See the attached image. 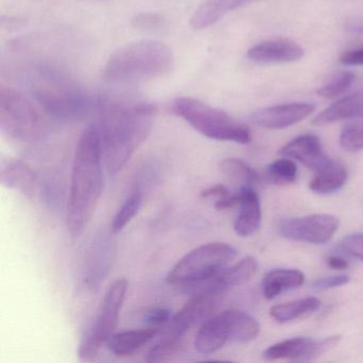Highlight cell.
Returning a JSON list of instances; mask_svg holds the SVG:
<instances>
[{
  "label": "cell",
  "instance_id": "obj_1",
  "mask_svg": "<svg viewBox=\"0 0 363 363\" xmlns=\"http://www.w3.org/2000/svg\"><path fill=\"white\" fill-rule=\"evenodd\" d=\"M156 107L152 104L106 103L94 123L99 131L104 167L110 176L124 169L152 131Z\"/></svg>",
  "mask_w": 363,
  "mask_h": 363
},
{
  "label": "cell",
  "instance_id": "obj_2",
  "mask_svg": "<svg viewBox=\"0 0 363 363\" xmlns=\"http://www.w3.org/2000/svg\"><path fill=\"white\" fill-rule=\"evenodd\" d=\"M103 157L99 131L89 126L78 141L72 169L67 225L72 237L84 233L95 213L104 186Z\"/></svg>",
  "mask_w": 363,
  "mask_h": 363
},
{
  "label": "cell",
  "instance_id": "obj_3",
  "mask_svg": "<svg viewBox=\"0 0 363 363\" xmlns=\"http://www.w3.org/2000/svg\"><path fill=\"white\" fill-rule=\"evenodd\" d=\"M173 65V52L167 44L142 40L114 52L104 67L103 76L112 84H135L165 75Z\"/></svg>",
  "mask_w": 363,
  "mask_h": 363
},
{
  "label": "cell",
  "instance_id": "obj_4",
  "mask_svg": "<svg viewBox=\"0 0 363 363\" xmlns=\"http://www.w3.org/2000/svg\"><path fill=\"white\" fill-rule=\"evenodd\" d=\"M172 110L178 118L209 139L239 144L252 141V133L246 125L199 99L178 97L172 103Z\"/></svg>",
  "mask_w": 363,
  "mask_h": 363
},
{
  "label": "cell",
  "instance_id": "obj_5",
  "mask_svg": "<svg viewBox=\"0 0 363 363\" xmlns=\"http://www.w3.org/2000/svg\"><path fill=\"white\" fill-rule=\"evenodd\" d=\"M33 96L48 116L61 121H82L97 116L106 104L93 93L54 79L35 86Z\"/></svg>",
  "mask_w": 363,
  "mask_h": 363
},
{
  "label": "cell",
  "instance_id": "obj_6",
  "mask_svg": "<svg viewBox=\"0 0 363 363\" xmlns=\"http://www.w3.org/2000/svg\"><path fill=\"white\" fill-rule=\"evenodd\" d=\"M222 295L216 293H199L182 307L169 320L162 337L150 348L146 356L148 362H160L177 352L186 333L199 323L205 322L218 307Z\"/></svg>",
  "mask_w": 363,
  "mask_h": 363
},
{
  "label": "cell",
  "instance_id": "obj_7",
  "mask_svg": "<svg viewBox=\"0 0 363 363\" xmlns=\"http://www.w3.org/2000/svg\"><path fill=\"white\" fill-rule=\"evenodd\" d=\"M259 333L260 326L252 315L240 310H226L201 324L195 337V350L203 354H211L228 342L252 341Z\"/></svg>",
  "mask_w": 363,
  "mask_h": 363
},
{
  "label": "cell",
  "instance_id": "obj_8",
  "mask_svg": "<svg viewBox=\"0 0 363 363\" xmlns=\"http://www.w3.org/2000/svg\"><path fill=\"white\" fill-rule=\"evenodd\" d=\"M237 256L235 247L222 242L203 244L184 255L169 271L167 284H194L216 275Z\"/></svg>",
  "mask_w": 363,
  "mask_h": 363
},
{
  "label": "cell",
  "instance_id": "obj_9",
  "mask_svg": "<svg viewBox=\"0 0 363 363\" xmlns=\"http://www.w3.org/2000/svg\"><path fill=\"white\" fill-rule=\"evenodd\" d=\"M0 127L8 137L18 142L41 139L46 124L35 106L18 91L0 88Z\"/></svg>",
  "mask_w": 363,
  "mask_h": 363
},
{
  "label": "cell",
  "instance_id": "obj_10",
  "mask_svg": "<svg viewBox=\"0 0 363 363\" xmlns=\"http://www.w3.org/2000/svg\"><path fill=\"white\" fill-rule=\"evenodd\" d=\"M128 281L125 278L116 280L108 289L99 306L94 324L84 335L78 350L82 360H92L104 344L108 343L116 331L121 311L126 298Z\"/></svg>",
  "mask_w": 363,
  "mask_h": 363
},
{
  "label": "cell",
  "instance_id": "obj_11",
  "mask_svg": "<svg viewBox=\"0 0 363 363\" xmlns=\"http://www.w3.org/2000/svg\"><path fill=\"white\" fill-rule=\"evenodd\" d=\"M337 228L339 220L335 216L312 214L284 220L280 224L279 233L282 237L293 241L325 244L333 239Z\"/></svg>",
  "mask_w": 363,
  "mask_h": 363
},
{
  "label": "cell",
  "instance_id": "obj_12",
  "mask_svg": "<svg viewBox=\"0 0 363 363\" xmlns=\"http://www.w3.org/2000/svg\"><path fill=\"white\" fill-rule=\"evenodd\" d=\"M258 261L254 257H246L233 267H226L207 279L182 286V288L184 292L191 295L199 293H216L223 295L230 289L250 281L258 271Z\"/></svg>",
  "mask_w": 363,
  "mask_h": 363
},
{
  "label": "cell",
  "instance_id": "obj_13",
  "mask_svg": "<svg viewBox=\"0 0 363 363\" xmlns=\"http://www.w3.org/2000/svg\"><path fill=\"white\" fill-rule=\"evenodd\" d=\"M315 106L310 103H290L264 108L252 114V120L258 126L267 129H284L293 126L311 116Z\"/></svg>",
  "mask_w": 363,
  "mask_h": 363
},
{
  "label": "cell",
  "instance_id": "obj_14",
  "mask_svg": "<svg viewBox=\"0 0 363 363\" xmlns=\"http://www.w3.org/2000/svg\"><path fill=\"white\" fill-rule=\"evenodd\" d=\"M279 154L299 161L314 172L320 171L333 161L323 150L318 138L312 135H301L292 140L279 150Z\"/></svg>",
  "mask_w": 363,
  "mask_h": 363
},
{
  "label": "cell",
  "instance_id": "obj_15",
  "mask_svg": "<svg viewBox=\"0 0 363 363\" xmlns=\"http://www.w3.org/2000/svg\"><path fill=\"white\" fill-rule=\"evenodd\" d=\"M303 50L301 46L290 40L284 39L262 42L247 52L250 60L263 65L295 62L303 58Z\"/></svg>",
  "mask_w": 363,
  "mask_h": 363
},
{
  "label": "cell",
  "instance_id": "obj_16",
  "mask_svg": "<svg viewBox=\"0 0 363 363\" xmlns=\"http://www.w3.org/2000/svg\"><path fill=\"white\" fill-rule=\"evenodd\" d=\"M320 342L309 337H297L274 344L263 352L265 360L310 361L320 356Z\"/></svg>",
  "mask_w": 363,
  "mask_h": 363
},
{
  "label": "cell",
  "instance_id": "obj_17",
  "mask_svg": "<svg viewBox=\"0 0 363 363\" xmlns=\"http://www.w3.org/2000/svg\"><path fill=\"white\" fill-rule=\"evenodd\" d=\"M0 182L6 188L20 191L28 199H33L40 188L37 174L22 161H14L3 165Z\"/></svg>",
  "mask_w": 363,
  "mask_h": 363
},
{
  "label": "cell",
  "instance_id": "obj_18",
  "mask_svg": "<svg viewBox=\"0 0 363 363\" xmlns=\"http://www.w3.org/2000/svg\"><path fill=\"white\" fill-rule=\"evenodd\" d=\"M240 192L242 194L241 208L235 222V230L240 237H250L260 227V199L252 186H242Z\"/></svg>",
  "mask_w": 363,
  "mask_h": 363
},
{
  "label": "cell",
  "instance_id": "obj_19",
  "mask_svg": "<svg viewBox=\"0 0 363 363\" xmlns=\"http://www.w3.org/2000/svg\"><path fill=\"white\" fill-rule=\"evenodd\" d=\"M257 0H207L201 4L191 18L190 25L194 30L208 28L224 18L229 12L244 7Z\"/></svg>",
  "mask_w": 363,
  "mask_h": 363
},
{
  "label": "cell",
  "instance_id": "obj_20",
  "mask_svg": "<svg viewBox=\"0 0 363 363\" xmlns=\"http://www.w3.org/2000/svg\"><path fill=\"white\" fill-rule=\"evenodd\" d=\"M360 118H363V90L335 101L318 114L312 121V124L323 126L339 121Z\"/></svg>",
  "mask_w": 363,
  "mask_h": 363
},
{
  "label": "cell",
  "instance_id": "obj_21",
  "mask_svg": "<svg viewBox=\"0 0 363 363\" xmlns=\"http://www.w3.org/2000/svg\"><path fill=\"white\" fill-rule=\"evenodd\" d=\"M159 329L155 327L113 333L108 341L109 350L118 357H127L141 350L158 335Z\"/></svg>",
  "mask_w": 363,
  "mask_h": 363
},
{
  "label": "cell",
  "instance_id": "obj_22",
  "mask_svg": "<svg viewBox=\"0 0 363 363\" xmlns=\"http://www.w3.org/2000/svg\"><path fill=\"white\" fill-rule=\"evenodd\" d=\"M305 275L298 269H276L263 278L262 291L265 298L273 299L281 293L303 286Z\"/></svg>",
  "mask_w": 363,
  "mask_h": 363
},
{
  "label": "cell",
  "instance_id": "obj_23",
  "mask_svg": "<svg viewBox=\"0 0 363 363\" xmlns=\"http://www.w3.org/2000/svg\"><path fill=\"white\" fill-rule=\"evenodd\" d=\"M315 173V176L310 182L309 189L318 194L337 192L345 184L348 177L345 167L335 161Z\"/></svg>",
  "mask_w": 363,
  "mask_h": 363
},
{
  "label": "cell",
  "instance_id": "obj_24",
  "mask_svg": "<svg viewBox=\"0 0 363 363\" xmlns=\"http://www.w3.org/2000/svg\"><path fill=\"white\" fill-rule=\"evenodd\" d=\"M320 307V299L315 297L296 299L289 303L276 305L272 307V318L278 323H288L297 318H306L318 311Z\"/></svg>",
  "mask_w": 363,
  "mask_h": 363
},
{
  "label": "cell",
  "instance_id": "obj_25",
  "mask_svg": "<svg viewBox=\"0 0 363 363\" xmlns=\"http://www.w3.org/2000/svg\"><path fill=\"white\" fill-rule=\"evenodd\" d=\"M220 169L227 177L244 186H252L258 184L259 175L247 163L237 158H227L220 163Z\"/></svg>",
  "mask_w": 363,
  "mask_h": 363
},
{
  "label": "cell",
  "instance_id": "obj_26",
  "mask_svg": "<svg viewBox=\"0 0 363 363\" xmlns=\"http://www.w3.org/2000/svg\"><path fill=\"white\" fill-rule=\"evenodd\" d=\"M142 201H143V193L140 191L135 190L129 195L128 199L121 206L112 220V233H121L133 220L141 208Z\"/></svg>",
  "mask_w": 363,
  "mask_h": 363
},
{
  "label": "cell",
  "instance_id": "obj_27",
  "mask_svg": "<svg viewBox=\"0 0 363 363\" xmlns=\"http://www.w3.org/2000/svg\"><path fill=\"white\" fill-rule=\"evenodd\" d=\"M340 145L350 152L363 150V118L350 120L344 125L340 135Z\"/></svg>",
  "mask_w": 363,
  "mask_h": 363
},
{
  "label": "cell",
  "instance_id": "obj_28",
  "mask_svg": "<svg viewBox=\"0 0 363 363\" xmlns=\"http://www.w3.org/2000/svg\"><path fill=\"white\" fill-rule=\"evenodd\" d=\"M354 82V75L352 72L343 71L335 74L324 86L318 90V96L323 99H337L344 94Z\"/></svg>",
  "mask_w": 363,
  "mask_h": 363
},
{
  "label": "cell",
  "instance_id": "obj_29",
  "mask_svg": "<svg viewBox=\"0 0 363 363\" xmlns=\"http://www.w3.org/2000/svg\"><path fill=\"white\" fill-rule=\"evenodd\" d=\"M267 174L277 184H292L296 180L297 167L291 159H278L267 167Z\"/></svg>",
  "mask_w": 363,
  "mask_h": 363
},
{
  "label": "cell",
  "instance_id": "obj_30",
  "mask_svg": "<svg viewBox=\"0 0 363 363\" xmlns=\"http://www.w3.org/2000/svg\"><path fill=\"white\" fill-rule=\"evenodd\" d=\"M133 26L142 30L156 31L164 28V18L157 13H142L133 20Z\"/></svg>",
  "mask_w": 363,
  "mask_h": 363
},
{
  "label": "cell",
  "instance_id": "obj_31",
  "mask_svg": "<svg viewBox=\"0 0 363 363\" xmlns=\"http://www.w3.org/2000/svg\"><path fill=\"white\" fill-rule=\"evenodd\" d=\"M342 248L354 258L363 261V233L348 235L342 241Z\"/></svg>",
  "mask_w": 363,
  "mask_h": 363
},
{
  "label": "cell",
  "instance_id": "obj_32",
  "mask_svg": "<svg viewBox=\"0 0 363 363\" xmlns=\"http://www.w3.org/2000/svg\"><path fill=\"white\" fill-rule=\"evenodd\" d=\"M350 276L345 274L341 275L329 276V277L320 278L314 282L313 286L318 290H328V289L337 288L350 282Z\"/></svg>",
  "mask_w": 363,
  "mask_h": 363
},
{
  "label": "cell",
  "instance_id": "obj_33",
  "mask_svg": "<svg viewBox=\"0 0 363 363\" xmlns=\"http://www.w3.org/2000/svg\"><path fill=\"white\" fill-rule=\"evenodd\" d=\"M171 318V311L165 308H155L146 312L144 320L152 327H159L169 322Z\"/></svg>",
  "mask_w": 363,
  "mask_h": 363
},
{
  "label": "cell",
  "instance_id": "obj_34",
  "mask_svg": "<svg viewBox=\"0 0 363 363\" xmlns=\"http://www.w3.org/2000/svg\"><path fill=\"white\" fill-rule=\"evenodd\" d=\"M60 194L61 190L58 188V182H55V180H46L44 184H42V195H44L46 203L50 207L59 205Z\"/></svg>",
  "mask_w": 363,
  "mask_h": 363
},
{
  "label": "cell",
  "instance_id": "obj_35",
  "mask_svg": "<svg viewBox=\"0 0 363 363\" xmlns=\"http://www.w3.org/2000/svg\"><path fill=\"white\" fill-rule=\"evenodd\" d=\"M340 62L348 67H360L363 65V48L348 50L340 57Z\"/></svg>",
  "mask_w": 363,
  "mask_h": 363
},
{
  "label": "cell",
  "instance_id": "obj_36",
  "mask_svg": "<svg viewBox=\"0 0 363 363\" xmlns=\"http://www.w3.org/2000/svg\"><path fill=\"white\" fill-rule=\"evenodd\" d=\"M242 201L241 192L237 193L235 195H228L226 197H222L220 201H216V210H226L230 209V208L235 207V206H240Z\"/></svg>",
  "mask_w": 363,
  "mask_h": 363
},
{
  "label": "cell",
  "instance_id": "obj_37",
  "mask_svg": "<svg viewBox=\"0 0 363 363\" xmlns=\"http://www.w3.org/2000/svg\"><path fill=\"white\" fill-rule=\"evenodd\" d=\"M228 189L223 186V184H216V186H210V188L205 189V190L201 192V196L203 197V199H207V197L211 196L226 197L228 196Z\"/></svg>",
  "mask_w": 363,
  "mask_h": 363
},
{
  "label": "cell",
  "instance_id": "obj_38",
  "mask_svg": "<svg viewBox=\"0 0 363 363\" xmlns=\"http://www.w3.org/2000/svg\"><path fill=\"white\" fill-rule=\"evenodd\" d=\"M327 265L331 269H345L348 267L347 261L339 256H329L326 260Z\"/></svg>",
  "mask_w": 363,
  "mask_h": 363
}]
</instances>
